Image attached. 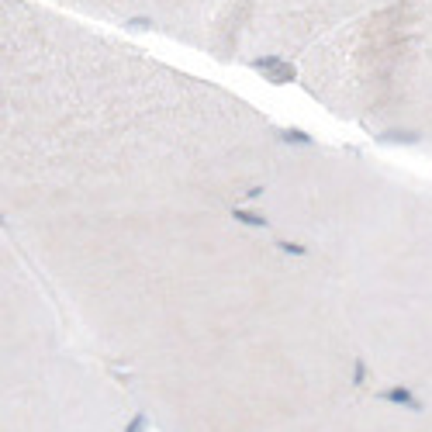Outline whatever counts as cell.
Here are the masks:
<instances>
[{
  "mask_svg": "<svg viewBox=\"0 0 432 432\" xmlns=\"http://www.w3.org/2000/svg\"><path fill=\"white\" fill-rule=\"evenodd\" d=\"M287 128L49 0H0V218L253 208Z\"/></svg>",
  "mask_w": 432,
  "mask_h": 432,
  "instance_id": "7a4b0ae2",
  "label": "cell"
},
{
  "mask_svg": "<svg viewBox=\"0 0 432 432\" xmlns=\"http://www.w3.org/2000/svg\"><path fill=\"white\" fill-rule=\"evenodd\" d=\"M249 211L319 263L370 387L432 412V184L291 131Z\"/></svg>",
  "mask_w": 432,
  "mask_h": 432,
  "instance_id": "3957f363",
  "label": "cell"
},
{
  "mask_svg": "<svg viewBox=\"0 0 432 432\" xmlns=\"http://www.w3.org/2000/svg\"><path fill=\"white\" fill-rule=\"evenodd\" d=\"M356 131L432 156V0H384L291 73Z\"/></svg>",
  "mask_w": 432,
  "mask_h": 432,
  "instance_id": "5b68a950",
  "label": "cell"
},
{
  "mask_svg": "<svg viewBox=\"0 0 432 432\" xmlns=\"http://www.w3.org/2000/svg\"><path fill=\"white\" fill-rule=\"evenodd\" d=\"M0 221L152 432H291L370 387L319 263L249 208Z\"/></svg>",
  "mask_w": 432,
  "mask_h": 432,
  "instance_id": "6da1fadb",
  "label": "cell"
},
{
  "mask_svg": "<svg viewBox=\"0 0 432 432\" xmlns=\"http://www.w3.org/2000/svg\"><path fill=\"white\" fill-rule=\"evenodd\" d=\"M291 432H432V412L387 391L363 387Z\"/></svg>",
  "mask_w": 432,
  "mask_h": 432,
  "instance_id": "52a82bcc",
  "label": "cell"
},
{
  "mask_svg": "<svg viewBox=\"0 0 432 432\" xmlns=\"http://www.w3.org/2000/svg\"><path fill=\"white\" fill-rule=\"evenodd\" d=\"M0 432H142L145 415L59 308L28 256L0 235Z\"/></svg>",
  "mask_w": 432,
  "mask_h": 432,
  "instance_id": "277c9868",
  "label": "cell"
},
{
  "mask_svg": "<svg viewBox=\"0 0 432 432\" xmlns=\"http://www.w3.org/2000/svg\"><path fill=\"white\" fill-rule=\"evenodd\" d=\"M94 24L156 35L225 66L294 73L328 35L384 0H49Z\"/></svg>",
  "mask_w": 432,
  "mask_h": 432,
  "instance_id": "8992f818",
  "label": "cell"
}]
</instances>
